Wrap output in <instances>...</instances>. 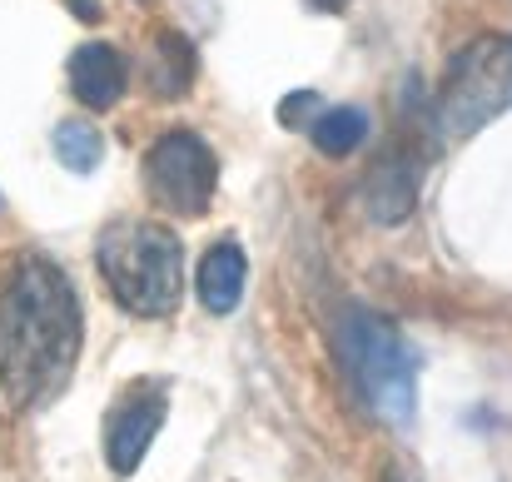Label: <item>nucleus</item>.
<instances>
[{
    "label": "nucleus",
    "mask_w": 512,
    "mask_h": 482,
    "mask_svg": "<svg viewBox=\"0 0 512 482\" xmlns=\"http://www.w3.org/2000/svg\"><path fill=\"white\" fill-rule=\"evenodd\" d=\"M85 314L70 274L45 254H20L0 294V388L10 408L55 403L80 363Z\"/></svg>",
    "instance_id": "1"
},
{
    "label": "nucleus",
    "mask_w": 512,
    "mask_h": 482,
    "mask_svg": "<svg viewBox=\"0 0 512 482\" xmlns=\"http://www.w3.org/2000/svg\"><path fill=\"white\" fill-rule=\"evenodd\" d=\"M95 269L135 319H170L184 299V244L155 219H115L95 239Z\"/></svg>",
    "instance_id": "2"
},
{
    "label": "nucleus",
    "mask_w": 512,
    "mask_h": 482,
    "mask_svg": "<svg viewBox=\"0 0 512 482\" xmlns=\"http://www.w3.org/2000/svg\"><path fill=\"white\" fill-rule=\"evenodd\" d=\"M339 358L348 383L368 403L373 418L403 428L418 408V353L413 343L373 309H343L339 319Z\"/></svg>",
    "instance_id": "3"
},
{
    "label": "nucleus",
    "mask_w": 512,
    "mask_h": 482,
    "mask_svg": "<svg viewBox=\"0 0 512 482\" xmlns=\"http://www.w3.org/2000/svg\"><path fill=\"white\" fill-rule=\"evenodd\" d=\"M512 110V35L468 40L433 100V125L443 140H473Z\"/></svg>",
    "instance_id": "4"
},
{
    "label": "nucleus",
    "mask_w": 512,
    "mask_h": 482,
    "mask_svg": "<svg viewBox=\"0 0 512 482\" xmlns=\"http://www.w3.org/2000/svg\"><path fill=\"white\" fill-rule=\"evenodd\" d=\"M145 189L170 214H204L219 189V160L209 140L194 130H165L145 155Z\"/></svg>",
    "instance_id": "5"
},
{
    "label": "nucleus",
    "mask_w": 512,
    "mask_h": 482,
    "mask_svg": "<svg viewBox=\"0 0 512 482\" xmlns=\"http://www.w3.org/2000/svg\"><path fill=\"white\" fill-rule=\"evenodd\" d=\"M165 413H170L165 383H130L115 398V408L105 413V463H110V473L130 478L145 463L150 443L165 428Z\"/></svg>",
    "instance_id": "6"
},
{
    "label": "nucleus",
    "mask_w": 512,
    "mask_h": 482,
    "mask_svg": "<svg viewBox=\"0 0 512 482\" xmlns=\"http://www.w3.org/2000/svg\"><path fill=\"white\" fill-rule=\"evenodd\" d=\"M125 85H130V65L115 45L105 40H85L75 55H70V95L85 105V110H110L125 100Z\"/></svg>",
    "instance_id": "7"
},
{
    "label": "nucleus",
    "mask_w": 512,
    "mask_h": 482,
    "mask_svg": "<svg viewBox=\"0 0 512 482\" xmlns=\"http://www.w3.org/2000/svg\"><path fill=\"white\" fill-rule=\"evenodd\" d=\"M244 284H249V259L234 239H219L199 254V269H194V294L209 314H234L239 299H244Z\"/></svg>",
    "instance_id": "8"
},
{
    "label": "nucleus",
    "mask_w": 512,
    "mask_h": 482,
    "mask_svg": "<svg viewBox=\"0 0 512 482\" xmlns=\"http://www.w3.org/2000/svg\"><path fill=\"white\" fill-rule=\"evenodd\" d=\"M418 204V164L408 155H388L363 179V209L373 224H403Z\"/></svg>",
    "instance_id": "9"
},
{
    "label": "nucleus",
    "mask_w": 512,
    "mask_h": 482,
    "mask_svg": "<svg viewBox=\"0 0 512 482\" xmlns=\"http://www.w3.org/2000/svg\"><path fill=\"white\" fill-rule=\"evenodd\" d=\"M309 140H314V150L329 155V160L353 155V150L368 140V110H358V105H329V110H319V115L309 120Z\"/></svg>",
    "instance_id": "10"
},
{
    "label": "nucleus",
    "mask_w": 512,
    "mask_h": 482,
    "mask_svg": "<svg viewBox=\"0 0 512 482\" xmlns=\"http://www.w3.org/2000/svg\"><path fill=\"white\" fill-rule=\"evenodd\" d=\"M155 70V90L160 95H184L189 90V80H194V50H189V40L184 35H174V30H165L160 40H155V60H150Z\"/></svg>",
    "instance_id": "11"
},
{
    "label": "nucleus",
    "mask_w": 512,
    "mask_h": 482,
    "mask_svg": "<svg viewBox=\"0 0 512 482\" xmlns=\"http://www.w3.org/2000/svg\"><path fill=\"white\" fill-rule=\"evenodd\" d=\"M100 155H105V140H100L95 125H85V120L55 125V160L65 164L70 174H90L100 164Z\"/></svg>",
    "instance_id": "12"
},
{
    "label": "nucleus",
    "mask_w": 512,
    "mask_h": 482,
    "mask_svg": "<svg viewBox=\"0 0 512 482\" xmlns=\"http://www.w3.org/2000/svg\"><path fill=\"white\" fill-rule=\"evenodd\" d=\"M70 5H75L85 20H95V15H100V5H95V0H70Z\"/></svg>",
    "instance_id": "13"
},
{
    "label": "nucleus",
    "mask_w": 512,
    "mask_h": 482,
    "mask_svg": "<svg viewBox=\"0 0 512 482\" xmlns=\"http://www.w3.org/2000/svg\"><path fill=\"white\" fill-rule=\"evenodd\" d=\"M378 482H418V478H408L403 468H383V478H378Z\"/></svg>",
    "instance_id": "14"
}]
</instances>
